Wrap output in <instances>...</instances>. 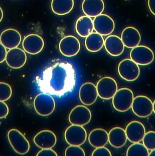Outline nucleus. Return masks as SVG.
I'll return each mask as SVG.
<instances>
[{"label": "nucleus", "instance_id": "obj_1", "mask_svg": "<svg viewBox=\"0 0 155 156\" xmlns=\"http://www.w3.org/2000/svg\"><path fill=\"white\" fill-rule=\"evenodd\" d=\"M75 82V72L72 65L59 62L45 70L40 87L44 93L62 96L72 90Z\"/></svg>", "mask_w": 155, "mask_h": 156}, {"label": "nucleus", "instance_id": "obj_2", "mask_svg": "<svg viewBox=\"0 0 155 156\" xmlns=\"http://www.w3.org/2000/svg\"><path fill=\"white\" fill-rule=\"evenodd\" d=\"M134 98L133 93L131 90L121 88L117 90L112 98V105L117 111L125 112L131 108Z\"/></svg>", "mask_w": 155, "mask_h": 156}, {"label": "nucleus", "instance_id": "obj_3", "mask_svg": "<svg viewBox=\"0 0 155 156\" xmlns=\"http://www.w3.org/2000/svg\"><path fill=\"white\" fill-rule=\"evenodd\" d=\"M7 137L10 145L18 154L24 155L30 149V144L24 135L16 129L8 131Z\"/></svg>", "mask_w": 155, "mask_h": 156}, {"label": "nucleus", "instance_id": "obj_4", "mask_svg": "<svg viewBox=\"0 0 155 156\" xmlns=\"http://www.w3.org/2000/svg\"><path fill=\"white\" fill-rule=\"evenodd\" d=\"M33 106L36 112L42 116L49 115L55 108V102L53 97L48 94H39L35 97Z\"/></svg>", "mask_w": 155, "mask_h": 156}, {"label": "nucleus", "instance_id": "obj_5", "mask_svg": "<svg viewBox=\"0 0 155 156\" xmlns=\"http://www.w3.org/2000/svg\"><path fill=\"white\" fill-rule=\"evenodd\" d=\"M117 70L123 79L129 82L136 80L140 74L139 66L130 58L123 60L119 64Z\"/></svg>", "mask_w": 155, "mask_h": 156}, {"label": "nucleus", "instance_id": "obj_6", "mask_svg": "<svg viewBox=\"0 0 155 156\" xmlns=\"http://www.w3.org/2000/svg\"><path fill=\"white\" fill-rule=\"evenodd\" d=\"M98 96L104 100L113 98L118 90L117 82L113 78L105 76L102 78L97 83Z\"/></svg>", "mask_w": 155, "mask_h": 156}, {"label": "nucleus", "instance_id": "obj_7", "mask_svg": "<svg viewBox=\"0 0 155 156\" xmlns=\"http://www.w3.org/2000/svg\"><path fill=\"white\" fill-rule=\"evenodd\" d=\"M66 142L72 146H80L83 145L87 138V133L84 127L72 125L66 129L64 133Z\"/></svg>", "mask_w": 155, "mask_h": 156}, {"label": "nucleus", "instance_id": "obj_8", "mask_svg": "<svg viewBox=\"0 0 155 156\" xmlns=\"http://www.w3.org/2000/svg\"><path fill=\"white\" fill-rule=\"evenodd\" d=\"M131 108L136 116L147 118L150 116L153 112V102L146 96H137L134 98Z\"/></svg>", "mask_w": 155, "mask_h": 156}, {"label": "nucleus", "instance_id": "obj_9", "mask_svg": "<svg viewBox=\"0 0 155 156\" xmlns=\"http://www.w3.org/2000/svg\"><path fill=\"white\" fill-rule=\"evenodd\" d=\"M130 56V59L137 64L143 66L150 64L154 59L152 49L144 45H138L132 49Z\"/></svg>", "mask_w": 155, "mask_h": 156}, {"label": "nucleus", "instance_id": "obj_10", "mask_svg": "<svg viewBox=\"0 0 155 156\" xmlns=\"http://www.w3.org/2000/svg\"><path fill=\"white\" fill-rule=\"evenodd\" d=\"M91 118V112L88 108L83 105H78L71 111L69 121L72 125L83 126L88 124Z\"/></svg>", "mask_w": 155, "mask_h": 156}, {"label": "nucleus", "instance_id": "obj_11", "mask_svg": "<svg viewBox=\"0 0 155 156\" xmlns=\"http://www.w3.org/2000/svg\"><path fill=\"white\" fill-rule=\"evenodd\" d=\"M93 23L94 29L96 33L102 36L110 35L115 28L114 20L110 16L106 14H101L96 17Z\"/></svg>", "mask_w": 155, "mask_h": 156}, {"label": "nucleus", "instance_id": "obj_12", "mask_svg": "<svg viewBox=\"0 0 155 156\" xmlns=\"http://www.w3.org/2000/svg\"><path fill=\"white\" fill-rule=\"evenodd\" d=\"M60 52L67 57L74 56L78 54L81 44L78 39L73 36H67L62 38L59 44Z\"/></svg>", "mask_w": 155, "mask_h": 156}, {"label": "nucleus", "instance_id": "obj_13", "mask_svg": "<svg viewBox=\"0 0 155 156\" xmlns=\"http://www.w3.org/2000/svg\"><path fill=\"white\" fill-rule=\"evenodd\" d=\"M22 47L24 51L34 55L39 54L42 51L44 47V41L39 35L30 34L24 38Z\"/></svg>", "mask_w": 155, "mask_h": 156}, {"label": "nucleus", "instance_id": "obj_14", "mask_svg": "<svg viewBox=\"0 0 155 156\" xmlns=\"http://www.w3.org/2000/svg\"><path fill=\"white\" fill-rule=\"evenodd\" d=\"M27 60L25 51L20 48H16L10 49L7 52L5 61L10 68L19 69L25 65Z\"/></svg>", "mask_w": 155, "mask_h": 156}, {"label": "nucleus", "instance_id": "obj_15", "mask_svg": "<svg viewBox=\"0 0 155 156\" xmlns=\"http://www.w3.org/2000/svg\"><path fill=\"white\" fill-rule=\"evenodd\" d=\"M125 132L128 140L135 144L142 141L146 133V129L141 122L133 121L127 125Z\"/></svg>", "mask_w": 155, "mask_h": 156}, {"label": "nucleus", "instance_id": "obj_16", "mask_svg": "<svg viewBox=\"0 0 155 156\" xmlns=\"http://www.w3.org/2000/svg\"><path fill=\"white\" fill-rule=\"evenodd\" d=\"M21 41L22 36L20 32L13 28L5 30L0 36V43L6 48L9 49L17 48Z\"/></svg>", "mask_w": 155, "mask_h": 156}, {"label": "nucleus", "instance_id": "obj_17", "mask_svg": "<svg viewBox=\"0 0 155 156\" xmlns=\"http://www.w3.org/2000/svg\"><path fill=\"white\" fill-rule=\"evenodd\" d=\"M35 144L42 149H51L56 144V136L52 131L43 130L40 131L33 138Z\"/></svg>", "mask_w": 155, "mask_h": 156}, {"label": "nucleus", "instance_id": "obj_18", "mask_svg": "<svg viewBox=\"0 0 155 156\" xmlns=\"http://www.w3.org/2000/svg\"><path fill=\"white\" fill-rule=\"evenodd\" d=\"M98 97L96 86L93 83H84L80 88L79 98L81 102L86 106L94 104Z\"/></svg>", "mask_w": 155, "mask_h": 156}, {"label": "nucleus", "instance_id": "obj_19", "mask_svg": "<svg viewBox=\"0 0 155 156\" xmlns=\"http://www.w3.org/2000/svg\"><path fill=\"white\" fill-rule=\"evenodd\" d=\"M121 39L125 47L133 49L139 45L141 37L140 32L136 28L129 27L123 30Z\"/></svg>", "mask_w": 155, "mask_h": 156}, {"label": "nucleus", "instance_id": "obj_20", "mask_svg": "<svg viewBox=\"0 0 155 156\" xmlns=\"http://www.w3.org/2000/svg\"><path fill=\"white\" fill-rule=\"evenodd\" d=\"M104 47L111 55L117 57L123 52L125 46L121 38L116 35H110L105 39Z\"/></svg>", "mask_w": 155, "mask_h": 156}, {"label": "nucleus", "instance_id": "obj_21", "mask_svg": "<svg viewBox=\"0 0 155 156\" xmlns=\"http://www.w3.org/2000/svg\"><path fill=\"white\" fill-rule=\"evenodd\" d=\"M105 8L103 0H84L82 4L84 13L89 17H96L101 15Z\"/></svg>", "mask_w": 155, "mask_h": 156}, {"label": "nucleus", "instance_id": "obj_22", "mask_svg": "<svg viewBox=\"0 0 155 156\" xmlns=\"http://www.w3.org/2000/svg\"><path fill=\"white\" fill-rule=\"evenodd\" d=\"M88 140L90 145L94 147H104L108 142V133L103 129H95L90 132Z\"/></svg>", "mask_w": 155, "mask_h": 156}, {"label": "nucleus", "instance_id": "obj_23", "mask_svg": "<svg viewBox=\"0 0 155 156\" xmlns=\"http://www.w3.org/2000/svg\"><path fill=\"white\" fill-rule=\"evenodd\" d=\"M108 134V142L112 147L120 148L124 146L127 141L125 130L121 127L112 129Z\"/></svg>", "mask_w": 155, "mask_h": 156}, {"label": "nucleus", "instance_id": "obj_24", "mask_svg": "<svg viewBox=\"0 0 155 156\" xmlns=\"http://www.w3.org/2000/svg\"><path fill=\"white\" fill-rule=\"evenodd\" d=\"M75 28L76 32L80 36L87 37L93 31V20L86 16L80 17L76 21Z\"/></svg>", "mask_w": 155, "mask_h": 156}, {"label": "nucleus", "instance_id": "obj_25", "mask_svg": "<svg viewBox=\"0 0 155 156\" xmlns=\"http://www.w3.org/2000/svg\"><path fill=\"white\" fill-rule=\"evenodd\" d=\"M74 5L73 0H52L51 3L53 12L60 16L69 14L73 9Z\"/></svg>", "mask_w": 155, "mask_h": 156}, {"label": "nucleus", "instance_id": "obj_26", "mask_svg": "<svg viewBox=\"0 0 155 156\" xmlns=\"http://www.w3.org/2000/svg\"><path fill=\"white\" fill-rule=\"evenodd\" d=\"M104 43L103 36L96 32H93L86 37L85 46L89 51L97 52L102 49Z\"/></svg>", "mask_w": 155, "mask_h": 156}, {"label": "nucleus", "instance_id": "obj_27", "mask_svg": "<svg viewBox=\"0 0 155 156\" xmlns=\"http://www.w3.org/2000/svg\"><path fill=\"white\" fill-rule=\"evenodd\" d=\"M149 151L140 143L132 144L128 148L126 156H148Z\"/></svg>", "mask_w": 155, "mask_h": 156}, {"label": "nucleus", "instance_id": "obj_28", "mask_svg": "<svg viewBox=\"0 0 155 156\" xmlns=\"http://www.w3.org/2000/svg\"><path fill=\"white\" fill-rule=\"evenodd\" d=\"M143 145L148 150L155 149V132L149 131L146 133L143 140Z\"/></svg>", "mask_w": 155, "mask_h": 156}, {"label": "nucleus", "instance_id": "obj_29", "mask_svg": "<svg viewBox=\"0 0 155 156\" xmlns=\"http://www.w3.org/2000/svg\"><path fill=\"white\" fill-rule=\"evenodd\" d=\"M12 88L10 84L0 82V101L5 102L9 99L12 95Z\"/></svg>", "mask_w": 155, "mask_h": 156}, {"label": "nucleus", "instance_id": "obj_30", "mask_svg": "<svg viewBox=\"0 0 155 156\" xmlns=\"http://www.w3.org/2000/svg\"><path fill=\"white\" fill-rule=\"evenodd\" d=\"M65 156H85V153L80 146L70 145L66 149Z\"/></svg>", "mask_w": 155, "mask_h": 156}, {"label": "nucleus", "instance_id": "obj_31", "mask_svg": "<svg viewBox=\"0 0 155 156\" xmlns=\"http://www.w3.org/2000/svg\"><path fill=\"white\" fill-rule=\"evenodd\" d=\"M91 156H112L110 151L105 147L96 148Z\"/></svg>", "mask_w": 155, "mask_h": 156}, {"label": "nucleus", "instance_id": "obj_32", "mask_svg": "<svg viewBox=\"0 0 155 156\" xmlns=\"http://www.w3.org/2000/svg\"><path fill=\"white\" fill-rule=\"evenodd\" d=\"M9 113V108L7 104L0 101V119H2L7 116Z\"/></svg>", "mask_w": 155, "mask_h": 156}, {"label": "nucleus", "instance_id": "obj_33", "mask_svg": "<svg viewBox=\"0 0 155 156\" xmlns=\"http://www.w3.org/2000/svg\"><path fill=\"white\" fill-rule=\"evenodd\" d=\"M36 156H58L52 149H42L37 153Z\"/></svg>", "mask_w": 155, "mask_h": 156}, {"label": "nucleus", "instance_id": "obj_34", "mask_svg": "<svg viewBox=\"0 0 155 156\" xmlns=\"http://www.w3.org/2000/svg\"><path fill=\"white\" fill-rule=\"evenodd\" d=\"M7 51L6 48L0 43V63L4 62L6 59Z\"/></svg>", "mask_w": 155, "mask_h": 156}, {"label": "nucleus", "instance_id": "obj_35", "mask_svg": "<svg viewBox=\"0 0 155 156\" xmlns=\"http://www.w3.org/2000/svg\"><path fill=\"white\" fill-rule=\"evenodd\" d=\"M148 8L151 13L155 15V0H149L148 1Z\"/></svg>", "mask_w": 155, "mask_h": 156}, {"label": "nucleus", "instance_id": "obj_36", "mask_svg": "<svg viewBox=\"0 0 155 156\" xmlns=\"http://www.w3.org/2000/svg\"><path fill=\"white\" fill-rule=\"evenodd\" d=\"M3 12L2 9L0 6V23L2 21V19L3 18Z\"/></svg>", "mask_w": 155, "mask_h": 156}, {"label": "nucleus", "instance_id": "obj_37", "mask_svg": "<svg viewBox=\"0 0 155 156\" xmlns=\"http://www.w3.org/2000/svg\"><path fill=\"white\" fill-rule=\"evenodd\" d=\"M148 156H155V150L151 151Z\"/></svg>", "mask_w": 155, "mask_h": 156}, {"label": "nucleus", "instance_id": "obj_38", "mask_svg": "<svg viewBox=\"0 0 155 156\" xmlns=\"http://www.w3.org/2000/svg\"><path fill=\"white\" fill-rule=\"evenodd\" d=\"M153 112L155 113V102L154 101V102L153 103Z\"/></svg>", "mask_w": 155, "mask_h": 156}]
</instances>
